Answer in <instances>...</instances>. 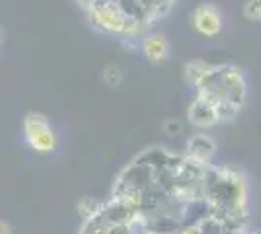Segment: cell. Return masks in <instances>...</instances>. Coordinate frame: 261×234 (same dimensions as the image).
<instances>
[{"instance_id": "obj_1", "label": "cell", "mask_w": 261, "mask_h": 234, "mask_svg": "<svg viewBox=\"0 0 261 234\" xmlns=\"http://www.w3.org/2000/svg\"><path fill=\"white\" fill-rule=\"evenodd\" d=\"M197 96H203L217 108L220 121H232L248 96L244 72L234 65L213 67L208 76L199 84Z\"/></svg>"}, {"instance_id": "obj_2", "label": "cell", "mask_w": 261, "mask_h": 234, "mask_svg": "<svg viewBox=\"0 0 261 234\" xmlns=\"http://www.w3.org/2000/svg\"><path fill=\"white\" fill-rule=\"evenodd\" d=\"M90 20L101 32L117 35H130L141 25L139 20L127 12L119 0H92L88 4Z\"/></svg>"}, {"instance_id": "obj_3", "label": "cell", "mask_w": 261, "mask_h": 234, "mask_svg": "<svg viewBox=\"0 0 261 234\" xmlns=\"http://www.w3.org/2000/svg\"><path fill=\"white\" fill-rule=\"evenodd\" d=\"M23 135L35 152H53L57 146V135L43 113L32 112L23 117Z\"/></svg>"}, {"instance_id": "obj_4", "label": "cell", "mask_w": 261, "mask_h": 234, "mask_svg": "<svg viewBox=\"0 0 261 234\" xmlns=\"http://www.w3.org/2000/svg\"><path fill=\"white\" fill-rule=\"evenodd\" d=\"M193 25L201 35L215 37L222 30V16L215 4H199L193 12Z\"/></svg>"}, {"instance_id": "obj_5", "label": "cell", "mask_w": 261, "mask_h": 234, "mask_svg": "<svg viewBox=\"0 0 261 234\" xmlns=\"http://www.w3.org/2000/svg\"><path fill=\"white\" fill-rule=\"evenodd\" d=\"M187 119L191 125H195L197 129H208V127H215L220 121L213 101H208L203 96H197L195 100L191 101V106L187 110Z\"/></svg>"}, {"instance_id": "obj_6", "label": "cell", "mask_w": 261, "mask_h": 234, "mask_svg": "<svg viewBox=\"0 0 261 234\" xmlns=\"http://www.w3.org/2000/svg\"><path fill=\"white\" fill-rule=\"evenodd\" d=\"M217 152V145L215 141L208 137V135H193L189 141H187V150H185V156L191 158L193 162H199L203 166H208L213 156Z\"/></svg>"}, {"instance_id": "obj_7", "label": "cell", "mask_w": 261, "mask_h": 234, "mask_svg": "<svg viewBox=\"0 0 261 234\" xmlns=\"http://www.w3.org/2000/svg\"><path fill=\"white\" fill-rule=\"evenodd\" d=\"M142 53L150 63H162L170 53V45L164 35H150L142 41Z\"/></svg>"}, {"instance_id": "obj_8", "label": "cell", "mask_w": 261, "mask_h": 234, "mask_svg": "<svg viewBox=\"0 0 261 234\" xmlns=\"http://www.w3.org/2000/svg\"><path fill=\"white\" fill-rule=\"evenodd\" d=\"M211 70H213V65H208L207 61L193 59L185 65V82L193 88H199V84L208 76Z\"/></svg>"}, {"instance_id": "obj_9", "label": "cell", "mask_w": 261, "mask_h": 234, "mask_svg": "<svg viewBox=\"0 0 261 234\" xmlns=\"http://www.w3.org/2000/svg\"><path fill=\"white\" fill-rule=\"evenodd\" d=\"M103 209V205L96 201L94 197H84V199L78 203V213L84 217V221H90L94 217H98L99 213Z\"/></svg>"}, {"instance_id": "obj_10", "label": "cell", "mask_w": 261, "mask_h": 234, "mask_svg": "<svg viewBox=\"0 0 261 234\" xmlns=\"http://www.w3.org/2000/svg\"><path fill=\"white\" fill-rule=\"evenodd\" d=\"M244 18L250 22H261V0H248L244 4Z\"/></svg>"}, {"instance_id": "obj_11", "label": "cell", "mask_w": 261, "mask_h": 234, "mask_svg": "<svg viewBox=\"0 0 261 234\" xmlns=\"http://www.w3.org/2000/svg\"><path fill=\"white\" fill-rule=\"evenodd\" d=\"M103 80H106L108 86L117 88L121 84V80H123V74H121V70L117 67H108L103 70Z\"/></svg>"}, {"instance_id": "obj_12", "label": "cell", "mask_w": 261, "mask_h": 234, "mask_svg": "<svg viewBox=\"0 0 261 234\" xmlns=\"http://www.w3.org/2000/svg\"><path fill=\"white\" fill-rule=\"evenodd\" d=\"M164 131L168 135H179L181 133V123L179 121H175V119H170V121H166L164 123Z\"/></svg>"}, {"instance_id": "obj_13", "label": "cell", "mask_w": 261, "mask_h": 234, "mask_svg": "<svg viewBox=\"0 0 261 234\" xmlns=\"http://www.w3.org/2000/svg\"><path fill=\"white\" fill-rule=\"evenodd\" d=\"M179 234H203V230L199 224H185Z\"/></svg>"}, {"instance_id": "obj_14", "label": "cell", "mask_w": 261, "mask_h": 234, "mask_svg": "<svg viewBox=\"0 0 261 234\" xmlns=\"http://www.w3.org/2000/svg\"><path fill=\"white\" fill-rule=\"evenodd\" d=\"M2 234H10V226L6 223H2Z\"/></svg>"}, {"instance_id": "obj_15", "label": "cell", "mask_w": 261, "mask_h": 234, "mask_svg": "<svg viewBox=\"0 0 261 234\" xmlns=\"http://www.w3.org/2000/svg\"><path fill=\"white\" fill-rule=\"evenodd\" d=\"M144 234H154V232H144Z\"/></svg>"}]
</instances>
